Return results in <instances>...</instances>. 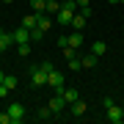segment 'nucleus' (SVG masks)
<instances>
[{
    "mask_svg": "<svg viewBox=\"0 0 124 124\" xmlns=\"http://www.w3.org/2000/svg\"><path fill=\"white\" fill-rule=\"evenodd\" d=\"M102 105H105L108 121H113V124H121V121H124V110H121L119 105H116V102H113L110 97H105V99H102Z\"/></svg>",
    "mask_w": 124,
    "mask_h": 124,
    "instance_id": "obj_1",
    "label": "nucleus"
},
{
    "mask_svg": "<svg viewBox=\"0 0 124 124\" xmlns=\"http://www.w3.org/2000/svg\"><path fill=\"white\" fill-rule=\"evenodd\" d=\"M8 116H11V124L25 121V105H22V102H11V105H8Z\"/></svg>",
    "mask_w": 124,
    "mask_h": 124,
    "instance_id": "obj_2",
    "label": "nucleus"
},
{
    "mask_svg": "<svg viewBox=\"0 0 124 124\" xmlns=\"http://www.w3.org/2000/svg\"><path fill=\"white\" fill-rule=\"evenodd\" d=\"M47 85H50L55 94H61V91H63V75H61L58 69H53V72L47 75Z\"/></svg>",
    "mask_w": 124,
    "mask_h": 124,
    "instance_id": "obj_3",
    "label": "nucleus"
},
{
    "mask_svg": "<svg viewBox=\"0 0 124 124\" xmlns=\"http://www.w3.org/2000/svg\"><path fill=\"white\" fill-rule=\"evenodd\" d=\"M31 83L36 85V88H41V85H47V72L41 66H33L31 69Z\"/></svg>",
    "mask_w": 124,
    "mask_h": 124,
    "instance_id": "obj_4",
    "label": "nucleus"
},
{
    "mask_svg": "<svg viewBox=\"0 0 124 124\" xmlns=\"http://www.w3.org/2000/svg\"><path fill=\"white\" fill-rule=\"evenodd\" d=\"M66 105H69V102H66V97H63V94H55V97L50 99V110H53L55 116L61 113V110H63V108H66Z\"/></svg>",
    "mask_w": 124,
    "mask_h": 124,
    "instance_id": "obj_5",
    "label": "nucleus"
},
{
    "mask_svg": "<svg viewBox=\"0 0 124 124\" xmlns=\"http://www.w3.org/2000/svg\"><path fill=\"white\" fill-rule=\"evenodd\" d=\"M14 44H22V41H31V31L28 28H19V31H14Z\"/></svg>",
    "mask_w": 124,
    "mask_h": 124,
    "instance_id": "obj_6",
    "label": "nucleus"
},
{
    "mask_svg": "<svg viewBox=\"0 0 124 124\" xmlns=\"http://www.w3.org/2000/svg\"><path fill=\"white\" fill-rule=\"evenodd\" d=\"M22 28H28V31H33V28H39V14H28V17L22 19Z\"/></svg>",
    "mask_w": 124,
    "mask_h": 124,
    "instance_id": "obj_7",
    "label": "nucleus"
},
{
    "mask_svg": "<svg viewBox=\"0 0 124 124\" xmlns=\"http://www.w3.org/2000/svg\"><path fill=\"white\" fill-rule=\"evenodd\" d=\"M69 47L72 50H80V47H83V33H80V31L69 33Z\"/></svg>",
    "mask_w": 124,
    "mask_h": 124,
    "instance_id": "obj_8",
    "label": "nucleus"
},
{
    "mask_svg": "<svg viewBox=\"0 0 124 124\" xmlns=\"http://www.w3.org/2000/svg\"><path fill=\"white\" fill-rule=\"evenodd\" d=\"M85 19H88V17H85L83 11L75 14V17H72V28H75V31H83V28H85Z\"/></svg>",
    "mask_w": 124,
    "mask_h": 124,
    "instance_id": "obj_9",
    "label": "nucleus"
},
{
    "mask_svg": "<svg viewBox=\"0 0 124 124\" xmlns=\"http://www.w3.org/2000/svg\"><path fill=\"white\" fill-rule=\"evenodd\" d=\"M11 44H14V36L11 33H3V36H0V53H6Z\"/></svg>",
    "mask_w": 124,
    "mask_h": 124,
    "instance_id": "obj_10",
    "label": "nucleus"
},
{
    "mask_svg": "<svg viewBox=\"0 0 124 124\" xmlns=\"http://www.w3.org/2000/svg\"><path fill=\"white\" fill-rule=\"evenodd\" d=\"M31 8H33L36 14H44V11H47V0H31Z\"/></svg>",
    "mask_w": 124,
    "mask_h": 124,
    "instance_id": "obj_11",
    "label": "nucleus"
},
{
    "mask_svg": "<svg viewBox=\"0 0 124 124\" xmlns=\"http://www.w3.org/2000/svg\"><path fill=\"white\" fill-rule=\"evenodd\" d=\"M80 61H83V69H91V66H97V55H94V53L83 55V58H80Z\"/></svg>",
    "mask_w": 124,
    "mask_h": 124,
    "instance_id": "obj_12",
    "label": "nucleus"
},
{
    "mask_svg": "<svg viewBox=\"0 0 124 124\" xmlns=\"http://www.w3.org/2000/svg\"><path fill=\"white\" fill-rule=\"evenodd\" d=\"M53 116H55V113L50 110V105H47V108H39V110H36V119H41V121H47V119H53Z\"/></svg>",
    "mask_w": 124,
    "mask_h": 124,
    "instance_id": "obj_13",
    "label": "nucleus"
},
{
    "mask_svg": "<svg viewBox=\"0 0 124 124\" xmlns=\"http://www.w3.org/2000/svg\"><path fill=\"white\" fill-rule=\"evenodd\" d=\"M61 94H63V97H66V102H69V105H72V102H77V99H80V94H77L75 88H63Z\"/></svg>",
    "mask_w": 124,
    "mask_h": 124,
    "instance_id": "obj_14",
    "label": "nucleus"
},
{
    "mask_svg": "<svg viewBox=\"0 0 124 124\" xmlns=\"http://www.w3.org/2000/svg\"><path fill=\"white\" fill-rule=\"evenodd\" d=\"M17 83H19L17 75H6V77H3V85H6L8 91H11V88H17Z\"/></svg>",
    "mask_w": 124,
    "mask_h": 124,
    "instance_id": "obj_15",
    "label": "nucleus"
},
{
    "mask_svg": "<svg viewBox=\"0 0 124 124\" xmlns=\"http://www.w3.org/2000/svg\"><path fill=\"white\" fill-rule=\"evenodd\" d=\"M72 113H75V116H83V113H85V102H83V99L72 102Z\"/></svg>",
    "mask_w": 124,
    "mask_h": 124,
    "instance_id": "obj_16",
    "label": "nucleus"
},
{
    "mask_svg": "<svg viewBox=\"0 0 124 124\" xmlns=\"http://www.w3.org/2000/svg\"><path fill=\"white\" fill-rule=\"evenodd\" d=\"M105 50H108V47H105V41H94V44H91V53L97 55V58H99V55H105Z\"/></svg>",
    "mask_w": 124,
    "mask_h": 124,
    "instance_id": "obj_17",
    "label": "nucleus"
},
{
    "mask_svg": "<svg viewBox=\"0 0 124 124\" xmlns=\"http://www.w3.org/2000/svg\"><path fill=\"white\" fill-rule=\"evenodd\" d=\"M31 50H33V41H22V44H17V53L22 55V58H25L28 53H31Z\"/></svg>",
    "mask_w": 124,
    "mask_h": 124,
    "instance_id": "obj_18",
    "label": "nucleus"
},
{
    "mask_svg": "<svg viewBox=\"0 0 124 124\" xmlns=\"http://www.w3.org/2000/svg\"><path fill=\"white\" fill-rule=\"evenodd\" d=\"M41 39H44V31H41V28H33V31H31V41H33V44H39Z\"/></svg>",
    "mask_w": 124,
    "mask_h": 124,
    "instance_id": "obj_19",
    "label": "nucleus"
},
{
    "mask_svg": "<svg viewBox=\"0 0 124 124\" xmlns=\"http://www.w3.org/2000/svg\"><path fill=\"white\" fill-rule=\"evenodd\" d=\"M61 8V0H47V14H58Z\"/></svg>",
    "mask_w": 124,
    "mask_h": 124,
    "instance_id": "obj_20",
    "label": "nucleus"
},
{
    "mask_svg": "<svg viewBox=\"0 0 124 124\" xmlns=\"http://www.w3.org/2000/svg\"><path fill=\"white\" fill-rule=\"evenodd\" d=\"M69 69H72V72H80V69H83V61L72 55V58H69Z\"/></svg>",
    "mask_w": 124,
    "mask_h": 124,
    "instance_id": "obj_21",
    "label": "nucleus"
},
{
    "mask_svg": "<svg viewBox=\"0 0 124 124\" xmlns=\"http://www.w3.org/2000/svg\"><path fill=\"white\" fill-rule=\"evenodd\" d=\"M58 47L66 50V47H69V36H58Z\"/></svg>",
    "mask_w": 124,
    "mask_h": 124,
    "instance_id": "obj_22",
    "label": "nucleus"
},
{
    "mask_svg": "<svg viewBox=\"0 0 124 124\" xmlns=\"http://www.w3.org/2000/svg\"><path fill=\"white\" fill-rule=\"evenodd\" d=\"M0 124H11V116H8V110H6V113H0Z\"/></svg>",
    "mask_w": 124,
    "mask_h": 124,
    "instance_id": "obj_23",
    "label": "nucleus"
},
{
    "mask_svg": "<svg viewBox=\"0 0 124 124\" xmlns=\"http://www.w3.org/2000/svg\"><path fill=\"white\" fill-rule=\"evenodd\" d=\"M41 69H44V72H47V75H50V72H53L55 66H53V61H44V63H41Z\"/></svg>",
    "mask_w": 124,
    "mask_h": 124,
    "instance_id": "obj_24",
    "label": "nucleus"
},
{
    "mask_svg": "<svg viewBox=\"0 0 124 124\" xmlns=\"http://www.w3.org/2000/svg\"><path fill=\"white\" fill-rule=\"evenodd\" d=\"M6 94H8V88H6L3 83H0V97H6Z\"/></svg>",
    "mask_w": 124,
    "mask_h": 124,
    "instance_id": "obj_25",
    "label": "nucleus"
},
{
    "mask_svg": "<svg viewBox=\"0 0 124 124\" xmlns=\"http://www.w3.org/2000/svg\"><path fill=\"white\" fill-rule=\"evenodd\" d=\"M77 6H80V8H83V6H88V0H77Z\"/></svg>",
    "mask_w": 124,
    "mask_h": 124,
    "instance_id": "obj_26",
    "label": "nucleus"
},
{
    "mask_svg": "<svg viewBox=\"0 0 124 124\" xmlns=\"http://www.w3.org/2000/svg\"><path fill=\"white\" fill-rule=\"evenodd\" d=\"M108 3H121V0H108Z\"/></svg>",
    "mask_w": 124,
    "mask_h": 124,
    "instance_id": "obj_27",
    "label": "nucleus"
},
{
    "mask_svg": "<svg viewBox=\"0 0 124 124\" xmlns=\"http://www.w3.org/2000/svg\"><path fill=\"white\" fill-rule=\"evenodd\" d=\"M3 77H6V75H3V72H0V83H3Z\"/></svg>",
    "mask_w": 124,
    "mask_h": 124,
    "instance_id": "obj_28",
    "label": "nucleus"
},
{
    "mask_svg": "<svg viewBox=\"0 0 124 124\" xmlns=\"http://www.w3.org/2000/svg\"><path fill=\"white\" fill-rule=\"evenodd\" d=\"M3 3H14V0H3Z\"/></svg>",
    "mask_w": 124,
    "mask_h": 124,
    "instance_id": "obj_29",
    "label": "nucleus"
},
{
    "mask_svg": "<svg viewBox=\"0 0 124 124\" xmlns=\"http://www.w3.org/2000/svg\"><path fill=\"white\" fill-rule=\"evenodd\" d=\"M3 33H6V31H3V28H0V36H3Z\"/></svg>",
    "mask_w": 124,
    "mask_h": 124,
    "instance_id": "obj_30",
    "label": "nucleus"
}]
</instances>
